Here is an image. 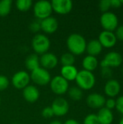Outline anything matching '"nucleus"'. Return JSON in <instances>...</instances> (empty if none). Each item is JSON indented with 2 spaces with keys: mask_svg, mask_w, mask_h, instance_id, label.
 Masks as SVG:
<instances>
[{
  "mask_svg": "<svg viewBox=\"0 0 123 124\" xmlns=\"http://www.w3.org/2000/svg\"><path fill=\"white\" fill-rule=\"evenodd\" d=\"M122 72H123V69H122Z\"/></svg>",
  "mask_w": 123,
  "mask_h": 124,
  "instance_id": "nucleus-42",
  "label": "nucleus"
},
{
  "mask_svg": "<svg viewBox=\"0 0 123 124\" xmlns=\"http://www.w3.org/2000/svg\"><path fill=\"white\" fill-rule=\"evenodd\" d=\"M115 108L117 109V110L123 115V95L119 97L117 100H116V106Z\"/></svg>",
  "mask_w": 123,
  "mask_h": 124,
  "instance_id": "nucleus-34",
  "label": "nucleus"
},
{
  "mask_svg": "<svg viewBox=\"0 0 123 124\" xmlns=\"http://www.w3.org/2000/svg\"><path fill=\"white\" fill-rule=\"evenodd\" d=\"M16 8L20 12H27L33 6L31 0H17L15 2Z\"/></svg>",
  "mask_w": 123,
  "mask_h": 124,
  "instance_id": "nucleus-26",
  "label": "nucleus"
},
{
  "mask_svg": "<svg viewBox=\"0 0 123 124\" xmlns=\"http://www.w3.org/2000/svg\"><path fill=\"white\" fill-rule=\"evenodd\" d=\"M100 23L104 31L113 32L119 26V20L115 13L112 12H107L102 13L101 15Z\"/></svg>",
  "mask_w": 123,
  "mask_h": 124,
  "instance_id": "nucleus-6",
  "label": "nucleus"
},
{
  "mask_svg": "<svg viewBox=\"0 0 123 124\" xmlns=\"http://www.w3.org/2000/svg\"><path fill=\"white\" fill-rule=\"evenodd\" d=\"M123 62V57L117 52H110L107 53L100 62L101 68H117Z\"/></svg>",
  "mask_w": 123,
  "mask_h": 124,
  "instance_id": "nucleus-8",
  "label": "nucleus"
},
{
  "mask_svg": "<svg viewBox=\"0 0 123 124\" xmlns=\"http://www.w3.org/2000/svg\"><path fill=\"white\" fill-rule=\"evenodd\" d=\"M29 29L33 33H37L41 30V20L36 19L33 20L29 25Z\"/></svg>",
  "mask_w": 123,
  "mask_h": 124,
  "instance_id": "nucleus-29",
  "label": "nucleus"
},
{
  "mask_svg": "<svg viewBox=\"0 0 123 124\" xmlns=\"http://www.w3.org/2000/svg\"><path fill=\"white\" fill-rule=\"evenodd\" d=\"M12 1L11 0L0 1V17H5L8 15L11 11Z\"/></svg>",
  "mask_w": 123,
  "mask_h": 124,
  "instance_id": "nucleus-24",
  "label": "nucleus"
},
{
  "mask_svg": "<svg viewBox=\"0 0 123 124\" xmlns=\"http://www.w3.org/2000/svg\"><path fill=\"white\" fill-rule=\"evenodd\" d=\"M115 106H116V100H115L114 98H109L106 100L105 105H104V107L106 108L112 110V109L115 108Z\"/></svg>",
  "mask_w": 123,
  "mask_h": 124,
  "instance_id": "nucleus-32",
  "label": "nucleus"
},
{
  "mask_svg": "<svg viewBox=\"0 0 123 124\" xmlns=\"http://www.w3.org/2000/svg\"><path fill=\"white\" fill-rule=\"evenodd\" d=\"M31 45L35 54L41 55L48 52L51 46V42L47 36L42 33H38L33 36Z\"/></svg>",
  "mask_w": 123,
  "mask_h": 124,
  "instance_id": "nucleus-3",
  "label": "nucleus"
},
{
  "mask_svg": "<svg viewBox=\"0 0 123 124\" xmlns=\"http://www.w3.org/2000/svg\"><path fill=\"white\" fill-rule=\"evenodd\" d=\"M121 3H122V4L123 5V0H121Z\"/></svg>",
  "mask_w": 123,
  "mask_h": 124,
  "instance_id": "nucleus-40",
  "label": "nucleus"
},
{
  "mask_svg": "<svg viewBox=\"0 0 123 124\" xmlns=\"http://www.w3.org/2000/svg\"><path fill=\"white\" fill-rule=\"evenodd\" d=\"M121 86L119 81L116 79H109L104 85V91L109 98H114L120 94Z\"/></svg>",
  "mask_w": 123,
  "mask_h": 124,
  "instance_id": "nucleus-16",
  "label": "nucleus"
},
{
  "mask_svg": "<svg viewBox=\"0 0 123 124\" xmlns=\"http://www.w3.org/2000/svg\"><path fill=\"white\" fill-rule=\"evenodd\" d=\"M41 116L43 118H44L46 119H49V118H51L54 115L53 110L51 107H46L42 110Z\"/></svg>",
  "mask_w": 123,
  "mask_h": 124,
  "instance_id": "nucleus-31",
  "label": "nucleus"
},
{
  "mask_svg": "<svg viewBox=\"0 0 123 124\" xmlns=\"http://www.w3.org/2000/svg\"><path fill=\"white\" fill-rule=\"evenodd\" d=\"M119 124H123V117L121 118V120L120 121V122H119Z\"/></svg>",
  "mask_w": 123,
  "mask_h": 124,
  "instance_id": "nucleus-39",
  "label": "nucleus"
},
{
  "mask_svg": "<svg viewBox=\"0 0 123 124\" xmlns=\"http://www.w3.org/2000/svg\"><path fill=\"white\" fill-rule=\"evenodd\" d=\"M60 76L69 82L75 80L78 73V70L75 65L62 66L60 70Z\"/></svg>",
  "mask_w": 123,
  "mask_h": 124,
  "instance_id": "nucleus-19",
  "label": "nucleus"
},
{
  "mask_svg": "<svg viewBox=\"0 0 123 124\" xmlns=\"http://www.w3.org/2000/svg\"><path fill=\"white\" fill-rule=\"evenodd\" d=\"M99 41L101 44L102 47L112 48L115 46L117 39L114 32L108 31H102L99 35Z\"/></svg>",
  "mask_w": 123,
  "mask_h": 124,
  "instance_id": "nucleus-12",
  "label": "nucleus"
},
{
  "mask_svg": "<svg viewBox=\"0 0 123 124\" xmlns=\"http://www.w3.org/2000/svg\"><path fill=\"white\" fill-rule=\"evenodd\" d=\"M60 62L62 66L74 65L75 62V57L70 52H65L60 57Z\"/></svg>",
  "mask_w": 123,
  "mask_h": 124,
  "instance_id": "nucleus-25",
  "label": "nucleus"
},
{
  "mask_svg": "<svg viewBox=\"0 0 123 124\" xmlns=\"http://www.w3.org/2000/svg\"><path fill=\"white\" fill-rule=\"evenodd\" d=\"M40 67L46 69L51 70L57 67L58 64V57L53 53L46 52L43 54H41L39 57Z\"/></svg>",
  "mask_w": 123,
  "mask_h": 124,
  "instance_id": "nucleus-13",
  "label": "nucleus"
},
{
  "mask_svg": "<svg viewBox=\"0 0 123 124\" xmlns=\"http://www.w3.org/2000/svg\"><path fill=\"white\" fill-rule=\"evenodd\" d=\"M101 74L103 78L109 80L112 76V71L110 68H101Z\"/></svg>",
  "mask_w": 123,
  "mask_h": 124,
  "instance_id": "nucleus-33",
  "label": "nucleus"
},
{
  "mask_svg": "<svg viewBox=\"0 0 123 124\" xmlns=\"http://www.w3.org/2000/svg\"><path fill=\"white\" fill-rule=\"evenodd\" d=\"M30 81L38 86H46L51 81V74L49 70L39 67L30 73Z\"/></svg>",
  "mask_w": 123,
  "mask_h": 124,
  "instance_id": "nucleus-5",
  "label": "nucleus"
},
{
  "mask_svg": "<svg viewBox=\"0 0 123 124\" xmlns=\"http://www.w3.org/2000/svg\"><path fill=\"white\" fill-rule=\"evenodd\" d=\"M51 4L53 11L59 15L69 14L73 7V3L70 0H53Z\"/></svg>",
  "mask_w": 123,
  "mask_h": 124,
  "instance_id": "nucleus-11",
  "label": "nucleus"
},
{
  "mask_svg": "<svg viewBox=\"0 0 123 124\" xmlns=\"http://www.w3.org/2000/svg\"><path fill=\"white\" fill-rule=\"evenodd\" d=\"M33 7L34 16L39 20H42L50 17L53 12L51 1H38L33 5Z\"/></svg>",
  "mask_w": 123,
  "mask_h": 124,
  "instance_id": "nucleus-4",
  "label": "nucleus"
},
{
  "mask_svg": "<svg viewBox=\"0 0 123 124\" xmlns=\"http://www.w3.org/2000/svg\"><path fill=\"white\" fill-rule=\"evenodd\" d=\"M9 85V81L8 78L4 75H0V92L7 89Z\"/></svg>",
  "mask_w": 123,
  "mask_h": 124,
  "instance_id": "nucleus-30",
  "label": "nucleus"
},
{
  "mask_svg": "<svg viewBox=\"0 0 123 124\" xmlns=\"http://www.w3.org/2000/svg\"><path fill=\"white\" fill-rule=\"evenodd\" d=\"M49 124H62L61 121H58V120H54V121H51V122Z\"/></svg>",
  "mask_w": 123,
  "mask_h": 124,
  "instance_id": "nucleus-38",
  "label": "nucleus"
},
{
  "mask_svg": "<svg viewBox=\"0 0 123 124\" xmlns=\"http://www.w3.org/2000/svg\"><path fill=\"white\" fill-rule=\"evenodd\" d=\"M1 98H0V105H1Z\"/></svg>",
  "mask_w": 123,
  "mask_h": 124,
  "instance_id": "nucleus-41",
  "label": "nucleus"
},
{
  "mask_svg": "<svg viewBox=\"0 0 123 124\" xmlns=\"http://www.w3.org/2000/svg\"><path fill=\"white\" fill-rule=\"evenodd\" d=\"M25 68L30 72L33 71V70L39 68L40 67V61H39L38 55L35 53L29 54L25 59Z\"/></svg>",
  "mask_w": 123,
  "mask_h": 124,
  "instance_id": "nucleus-22",
  "label": "nucleus"
},
{
  "mask_svg": "<svg viewBox=\"0 0 123 124\" xmlns=\"http://www.w3.org/2000/svg\"><path fill=\"white\" fill-rule=\"evenodd\" d=\"M63 124H80V123L75 120V119H72V118H70V119H67L65 121V122Z\"/></svg>",
  "mask_w": 123,
  "mask_h": 124,
  "instance_id": "nucleus-37",
  "label": "nucleus"
},
{
  "mask_svg": "<svg viewBox=\"0 0 123 124\" xmlns=\"http://www.w3.org/2000/svg\"><path fill=\"white\" fill-rule=\"evenodd\" d=\"M99 9L104 13L109 12V9L111 8V0H101L99 3Z\"/></svg>",
  "mask_w": 123,
  "mask_h": 124,
  "instance_id": "nucleus-28",
  "label": "nucleus"
},
{
  "mask_svg": "<svg viewBox=\"0 0 123 124\" xmlns=\"http://www.w3.org/2000/svg\"><path fill=\"white\" fill-rule=\"evenodd\" d=\"M106 98L101 94L91 93L86 98V103L88 107L93 109H101L104 107Z\"/></svg>",
  "mask_w": 123,
  "mask_h": 124,
  "instance_id": "nucleus-14",
  "label": "nucleus"
},
{
  "mask_svg": "<svg viewBox=\"0 0 123 124\" xmlns=\"http://www.w3.org/2000/svg\"><path fill=\"white\" fill-rule=\"evenodd\" d=\"M49 86L53 93L60 96L67 92L69 89V82L61 76H56L51 79Z\"/></svg>",
  "mask_w": 123,
  "mask_h": 124,
  "instance_id": "nucleus-7",
  "label": "nucleus"
},
{
  "mask_svg": "<svg viewBox=\"0 0 123 124\" xmlns=\"http://www.w3.org/2000/svg\"><path fill=\"white\" fill-rule=\"evenodd\" d=\"M83 124H99L96 114L91 113L87 115L84 118Z\"/></svg>",
  "mask_w": 123,
  "mask_h": 124,
  "instance_id": "nucleus-27",
  "label": "nucleus"
},
{
  "mask_svg": "<svg viewBox=\"0 0 123 124\" xmlns=\"http://www.w3.org/2000/svg\"><path fill=\"white\" fill-rule=\"evenodd\" d=\"M22 97L28 102L33 103L39 99L40 92L36 86L29 84L22 89Z\"/></svg>",
  "mask_w": 123,
  "mask_h": 124,
  "instance_id": "nucleus-17",
  "label": "nucleus"
},
{
  "mask_svg": "<svg viewBox=\"0 0 123 124\" xmlns=\"http://www.w3.org/2000/svg\"><path fill=\"white\" fill-rule=\"evenodd\" d=\"M30 76L27 71L20 70L16 72L12 77V86L17 89H23L29 85Z\"/></svg>",
  "mask_w": 123,
  "mask_h": 124,
  "instance_id": "nucleus-9",
  "label": "nucleus"
},
{
  "mask_svg": "<svg viewBox=\"0 0 123 124\" xmlns=\"http://www.w3.org/2000/svg\"><path fill=\"white\" fill-rule=\"evenodd\" d=\"M68 97L73 101H80L83 97V90L78 86H72L67 90Z\"/></svg>",
  "mask_w": 123,
  "mask_h": 124,
  "instance_id": "nucleus-23",
  "label": "nucleus"
},
{
  "mask_svg": "<svg viewBox=\"0 0 123 124\" xmlns=\"http://www.w3.org/2000/svg\"><path fill=\"white\" fill-rule=\"evenodd\" d=\"M102 49L103 47L98 39H92L87 43L86 51L87 52L88 55L96 57L101 54Z\"/></svg>",
  "mask_w": 123,
  "mask_h": 124,
  "instance_id": "nucleus-20",
  "label": "nucleus"
},
{
  "mask_svg": "<svg viewBox=\"0 0 123 124\" xmlns=\"http://www.w3.org/2000/svg\"><path fill=\"white\" fill-rule=\"evenodd\" d=\"M121 0H111V7L119 8L122 6Z\"/></svg>",
  "mask_w": 123,
  "mask_h": 124,
  "instance_id": "nucleus-36",
  "label": "nucleus"
},
{
  "mask_svg": "<svg viewBox=\"0 0 123 124\" xmlns=\"http://www.w3.org/2000/svg\"><path fill=\"white\" fill-rule=\"evenodd\" d=\"M67 46L69 52L73 55H80L86 52L87 42L86 39L80 33H74L67 39Z\"/></svg>",
  "mask_w": 123,
  "mask_h": 124,
  "instance_id": "nucleus-1",
  "label": "nucleus"
},
{
  "mask_svg": "<svg viewBox=\"0 0 123 124\" xmlns=\"http://www.w3.org/2000/svg\"><path fill=\"white\" fill-rule=\"evenodd\" d=\"M96 116L99 124H112L114 121V115L112 111L105 107L99 109Z\"/></svg>",
  "mask_w": 123,
  "mask_h": 124,
  "instance_id": "nucleus-18",
  "label": "nucleus"
},
{
  "mask_svg": "<svg viewBox=\"0 0 123 124\" xmlns=\"http://www.w3.org/2000/svg\"><path fill=\"white\" fill-rule=\"evenodd\" d=\"M82 65H83V70L93 72L98 67L99 62L96 57L87 55L83 58L82 61Z\"/></svg>",
  "mask_w": 123,
  "mask_h": 124,
  "instance_id": "nucleus-21",
  "label": "nucleus"
},
{
  "mask_svg": "<svg viewBox=\"0 0 123 124\" xmlns=\"http://www.w3.org/2000/svg\"><path fill=\"white\" fill-rule=\"evenodd\" d=\"M51 108L54 116L62 117L68 113L70 105L66 99L63 97H57L52 102Z\"/></svg>",
  "mask_w": 123,
  "mask_h": 124,
  "instance_id": "nucleus-10",
  "label": "nucleus"
},
{
  "mask_svg": "<svg viewBox=\"0 0 123 124\" xmlns=\"http://www.w3.org/2000/svg\"><path fill=\"white\" fill-rule=\"evenodd\" d=\"M115 31H115V34L117 37V39L123 41V25L118 26Z\"/></svg>",
  "mask_w": 123,
  "mask_h": 124,
  "instance_id": "nucleus-35",
  "label": "nucleus"
},
{
  "mask_svg": "<svg viewBox=\"0 0 123 124\" xmlns=\"http://www.w3.org/2000/svg\"><path fill=\"white\" fill-rule=\"evenodd\" d=\"M75 81L80 89L86 91L93 89L96 84V78L94 73L85 70L78 71Z\"/></svg>",
  "mask_w": 123,
  "mask_h": 124,
  "instance_id": "nucleus-2",
  "label": "nucleus"
},
{
  "mask_svg": "<svg viewBox=\"0 0 123 124\" xmlns=\"http://www.w3.org/2000/svg\"></svg>",
  "mask_w": 123,
  "mask_h": 124,
  "instance_id": "nucleus-43",
  "label": "nucleus"
},
{
  "mask_svg": "<svg viewBox=\"0 0 123 124\" xmlns=\"http://www.w3.org/2000/svg\"><path fill=\"white\" fill-rule=\"evenodd\" d=\"M58 28L59 22L55 17L52 16L41 20V30H42L45 33H54L57 31Z\"/></svg>",
  "mask_w": 123,
  "mask_h": 124,
  "instance_id": "nucleus-15",
  "label": "nucleus"
}]
</instances>
